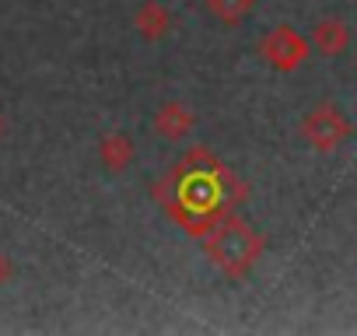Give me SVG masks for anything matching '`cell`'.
Listing matches in <instances>:
<instances>
[{"instance_id":"1","label":"cell","mask_w":357,"mask_h":336,"mask_svg":"<svg viewBox=\"0 0 357 336\" xmlns=\"http://www.w3.org/2000/svg\"><path fill=\"white\" fill-rule=\"evenodd\" d=\"M207 256L211 263L225 273V277H245L259 256H263V238L256 235V228H249L245 221H225L207 235Z\"/></svg>"},{"instance_id":"2","label":"cell","mask_w":357,"mask_h":336,"mask_svg":"<svg viewBox=\"0 0 357 336\" xmlns=\"http://www.w3.org/2000/svg\"><path fill=\"white\" fill-rule=\"evenodd\" d=\"M259 56L266 60V67L291 74L312 56V39L301 36L298 29H291V25H277L259 39Z\"/></svg>"},{"instance_id":"3","label":"cell","mask_w":357,"mask_h":336,"mask_svg":"<svg viewBox=\"0 0 357 336\" xmlns=\"http://www.w3.org/2000/svg\"><path fill=\"white\" fill-rule=\"evenodd\" d=\"M350 133H354V126L347 123L343 109H336V105H329V102L315 105V109L301 119V137H305L315 151H336Z\"/></svg>"},{"instance_id":"4","label":"cell","mask_w":357,"mask_h":336,"mask_svg":"<svg viewBox=\"0 0 357 336\" xmlns=\"http://www.w3.org/2000/svg\"><path fill=\"white\" fill-rule=\"evenodd\" d=\"M193 126H197L193 109L183 105V102H175V98L172 102H161L158 112H154V133L165 137V140H186L193 133Z\"/></svg>"},{"instance_id":"5","label":"cell","mask_w":357,"mask_h":336,"mask_svg":"<svg viewBox=\"0 0 357 336\" xmlns=\"http://www.w3.org/2000/svg\"><path fill=\"white\" fill-rule=\"evenodd\" d=\"M312 49L322 53V56H343L347 46H350V25L340 22V18H322L312 25Z\"/></svg>"},{"instance_id":"6","label":"cell","mask_w":357,"mask_h":336,"mask_svg":"<svg viewBox=\"0 0 357 336\" xmlns=\"http://www.w3.org/2000/svg\"><path fill=\"white\" fill-rule=\"evenodd\" d=\"M133 29L140 32V39L154 43V39H165L172 32V11L158 0H144V4L133 11Z\"/></svg>"},{"instance_id":"7","label":"cell","mask_w":357,"mask_h":336,"mask_svg":"<svg viewBox=\"0 0 357 336\" xmlns=\"http://www.w3.org/2000/svg\"><path fill=\"white\" fill-rule=\"evenodd\" d=\"M133 158H137V147H133V140L126 133H105L98 140V161L109 168L112 176L126 172V168L133 165Z\"/></svg>"},{"instance_id":"8","label":"cell","mask_w":357,"mask_h":336,"mask_svg":"<svg viewBox=\"0 0 357 336\" xmlns=\"http://www.w3.org/2000/svg\"><path fill=\"white\" fill-rule=\"evenodd\" d=\"M204 4H207V15H211L214 22L235 29V25H242V22L252 15L256 0H204Z\"/></svg>"},{"instance_id":"9","label":"cell","mask_w":357,"mask_h":336,"mask_svg":"<svg viewBox=\"0 0 357 336\" xmlns=\"http://www.w3.org/2000/svg\"><path fill=\"white\" fill-rule=\"evenodd\" d=\"M4 277H8V263H4V259H0V280H4Z\"/></svg>"},{"instance_id":"10","label":"cell","mask_w":357,"mask_h":336,"mask_svg":"<svg viewBox=\"0 0 357 336\" xmlns=\"http://www.w3.org/2000/svg\"><path fill=\"white\" fill-rule=\"evenodd\" d=\"M0 133H4V119H0Z\"/></svg>"}]
</instances>
